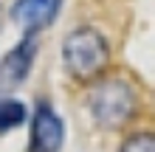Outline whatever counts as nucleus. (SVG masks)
I'll return each mask as SVG.
<instances>
[{"label":"nucleus","mask_w":155,"mask_h":152,"mask_svg":"<svg viewBox=\"0 0 155 152\" xmlns=\"http://www.w3.org/2000/svg\"><path fill=\"white\" fill-rule=\"evenodd\" d=\"M59 8H62V0H17L12 8V17L23 31L37 34L57 20Z\"/></svg>","instance_id":"4"},{"label":"nucleus","mask_w":155,"mask_h":152,"mask_svg":"<svg viewBox=\"0 0 155 152\" xmlns=\"http://www.w3.org/2000/svg\"><path fill=\"white\" fill-rule=\"evenodd\" d=\"M87 107H90V115L96 118V124H102L107 130H116V127H121V124H127L133 118L135 93L121 79H104L90 93Z\"/></svg>","instance_id":"2"},{"label":"nucleus","mask_w":155,"mask_h":152,"mask_svg":"<svg viewBox=\"0 0 155 152\" xmlns=\"http://www.w3.org/2000/svg\"><path fill=\"white\" fill-rule=\"evenodd\" d=\"M25 121V107L14 99H0V130H14Z\"/></svg>","instance_id":"6"},{"label":"nucleus","mask_w":155,"mask_h":152,"mask_svg":"<svg viewBox=\"0 0 155 152\" xmlns=\"http://www.w3.org/2000/svg\"><path fill=\"white\" fill-rule=\"evenodd\" d=\"M110 59L107 40L96 28H76L62 42V62L65 70L76 79H93L104 70Z\"/></svg>","instance_id":"1"},{"label":"nucleus","mask_w":155,"mask_h":152,"mask_svg":"<svg viewBox=\"0 0 155 152\" xmlns=\"http://www.w3.org/2000/svg\"><path fill=\"white\" fill-rule=\"evenodd\" d=\"M118 152H155V138L150 132L147 135H133V138H127L121 144Z\"/></svg>","instance_id":"7"},{"label":"nucleus","mask_w":155,"mask_h":152,"mask_svg":"<svg viewBox=\"0 0 155 152\" xmlns=\"http://www.w3.org/2000/svg\"><path fill=\"white\" fill-rule=\"evenodd\" d=\"M62 138H65V127L62 118L57 115L51 104L40 102L31 118V141H28V152H59L62 149Z\"/></svg>","instance_id":"3"},{"label":"nucleus","mask_w":155,"mask_h":152,"mask_svg":"<svg viewBox=\"0 0 155 152\" xmlns=\"http://www.w3.org/2000/svg\"><path fill=\"white\" fill-rule=\"evenodd\" d=\"M34 57H37V42L31 37H25L17 48H12L0 59V85L3 87H12V85H20L28 70L34 65Z\"/></svg>","instance_id":"5"}]
</instances>
